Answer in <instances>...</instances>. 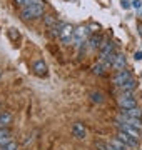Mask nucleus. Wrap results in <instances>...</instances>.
I'll return each instance as SVG.
<instances>
[{
    "label": "nucleus",
    "instance_id": "obj_27",
    "mask_svg": "<svg viewBox=\"0 0 142 150\" xmlns=\"http://www.w3.org/2000/svg\"><path fill=\"white\" fill-rule=\"evenodd\" d=\"M134 7L139 8V7H141V0H134Z\"/></svg>",
    "mask_w": 142,
    "mask_h": 150
},
{
    "label": "nucleus",
    "instance_id": "obj_12",
    "mask_svg": "<svg viewBox=\"0 0 142 150\" xmlns=\"http://www.w3.org/2000/svg\"><path fill=\"white\" fill-rule=\"evenodd\" d=\"M13 117H12L10 112H0V129H7L12 123Z\"/></svg>",
    "mask_w": 142,
    "mask_h": 150
},
{
    "label": "nucleus",
    "instance_id": "obj_3",
    "mask_svg": "<svg viewBox=\"0 0 142 150\" xmlns=\"http://www.w3.org/2000/svg\"><path fill=\"white\" fill-rule=\"evenodd\" d=\"M89 33H90L89 27H79V28L74 30V38H72V40H74V43L79 47V45L84 43V40H85V37H87Z\"/></svg>",
    "mask_w": 142,
    "mask_h": 150
},
{
    "label": "nucleus",
    "instance_id": "obj_16",
    "mask_svg": "<svg viewBox=\"0 0 142 150\" xmlns=\"http://www.w3.org/2000/svg\"><path fill=\"white\" fill-rule=\"evenodd\" d=\"M122 113L127 115V117H131V118H141L142 117V110H141V108H137V107L129 108V110H124Z\"/></svg>",
    "mask_w": 142,
    "mask_h": 150
},
{
    "label": "nucleus",
    "instance_id": "obj_5",
    "mask_svg": "<svg viewBox=\"0 0 142 150\" xmlns=\"http://www.w3.org/2000/svg\"><path fill=\"white\" fill-rule=\"evenodd\" d=\"M72 38H74V27L70 23H64L60 28V40L64 43H69Z\"/></svg>",
    "mask_w": 142,
    "mask_h": 150
},
{
    "label": "nucleus",
    "instance_id": "obj_11",
    "mask_svg": "<svg viewBox=\"0 0 142 150\" xmlns=\"http://www.w3.org/2000/svg\"><path fill=\"white\" fill-rule=\"evenodd\" d=\"M100 60L102 59H105L107 55H110V54H114V43H110V42H102V45H100Z\"/></svg>",
    "mask_w": 142,
    "mask_h": 150
},
{
    "label": "nucleus",
    "instance_id": "obj_13",
    "mask_svg": "<svg viewBox=\"0 0 142 150\" xmlns=\"http://www.w3.org/2000/svg\"><path fill=\"white\" fill-rule=\"evenodd\" d=\"M100 45H102V37L99 33L90 35V38H89V47L92 48V50H97V48H100Z\"/></svg>",
    "mask_w": 142,
    "mask_h": 150
},
{
    "label": "nucleus",
    "instance_id": "obj_23",
    "mask_svg": "<svg viewBox=\"0 0 142 150\" xmlns=\"http://www.w3.org/2000/svg\"><path fill=\"white\" fill-rule=\"evenodd\" d=\"M0 150H17V144H15V142H9V144L4 145Z\"/></svg>",
    "mask_w": 142,
    "mask_h": 150
},
{
    "label": "nucleus",
    "instance_id": "obj_1",
    "mask_svg": "<svg viewBox=\"0 0 142 150\" xmlns=\"http://www.w3.org/2000/svg\"><path fill=\"white\" fill-rule=\"evenodd\" d=\"M44 15V2L38 4V5H32V7H23L20 10V17L23 20H33L38 17Z\"/></svg>",
    "mask_w": 142,
    "mask_h": 150
},
{
    "label": "nucleus",
    "instance_id": "obj_30",
    "mask_svg": "<svg viewBox=\"0 0 142 150\" xmlns=\"http://www.w3.org/2000/svg\"><path fill=\"white\" fill-rule=\"evenodd\" d=\"M109 150H119V149H114V147H112V145H109Z\"/></svg>",
    "mask_w": 142,
    "mask_h": 150
},
{
    "label": "nucleus",
    "instance_id": "obj_28",
    "mask_svg": "<svg viewBox=\"0 0 142 150\" xmlns=\"http://www.w3.org/2000/svg\"><path fill=\"white\" fill-rule=\"evenodd\" d=\"M17 2H18V4H20V5H23V2H25V0H17Z\"/></svg>",
    "mask_w": 142,
    "mask_h": 150
},
{
    "label": "nucleus",
    "instance_id": "obj_20",
    "mask_svg": "<svg viewBox=\"0 0 142 150\" xmlns=\"http://www.w3.org/2000/svg\"><path fill=\"white\" fill-rule=\"evenodd\" d=\"M90 100L100 103V102H104V95H102L100 92H92V93H90Z\"/></svg>",
    "mask_w": 142,
    "mask_h": 150
},
{
    "label": "nucleus",
    "instance_id": "obj_8",
    "mask_svg": "<svg viewBox=\"0 0 142 150\" xmlns=\"http://www.w3.org/2000/svg\"><path fill=\"white\" fill-rule=\"evenodd\" d=\"M126 64H127L126 57H124L122 54H117V55L114 57V60H112L110 67H112L115 72H119V70H124V69H126Z\"/></svg>",
    "mask_w": 142,
    "mask_h": 150
},
{
    "label": "nucleus",
    "instance_id": "obj_29",
    "mask_svg": "<svg viewBox=\"0 0 142 150\" xmlns=\"http://www.w3.org/2000/svg\"><path fill=\"white\" fill-rule=\"evenodd\" d=\"M139 30H141V35H142V23H139Z\"/></svg>",
    "mask_w": 142,
    "mask_h": 150
},
{
    "label": "nucleus",
    "instance_id": "obj_7",
    "mask_svg": "<svg viewBox=\"0 0 142 150\" xmlns=\"http://www.w3.org/2000/svg\"><path fill=\"white\" fill-rule=\"evenodd\" d=\"M72 135L75 137V139H85V135H87V129H85V125L82 122H77L74 123V127H72Z\"/></svg>",
    "mask_w": 142,
    "mask_h": 150
},
{
    "label": "nucleus",
    "instance_id": "obj_6",
    "mask_svg": "<svg viewBox=\"0 0 142 150\" xmlns=\"http://www.w3.org/2000/svg\"><path fill=\"white\" fill-rule=\"evenodd\" d=\"M120 123H126V125H131V127H136V129L141 130L142 129V122H141V118H131V117H127V115H119V118H117Z\"/></svg>",
    "mask_w": 142,
    "mask_h": 150
},
{
    "label": "nucleus",
    "instance_id": "obj_17",
    "mask_svg": "<svg viewBox=\"0 0 142 150\" xmlns=\"http://www.w3.org/2000/svg\"><path fill=\"white\" fill-rule=\"evenodd\" d=\"M107 69H109V65L105 64V62H102V60H100L99 64L94 65V69H92V70H94V74H95V75H102Z\"/></svg>",
    "mask_w": 142,
    "mask_h": 150
},
{
    "label": "nucleus",
    "instance_id": "obj_24",
    "mask_svg": "<svg viewBox=\"0 0 142 150\" xmlns=\"http://www.w3.org/2000/svg\"><path fill=\"white\" fill-rule=\"evenodd\" d=\"M10 38H18V32L15 28H10Z\"/></svg>",
    "mask_w": 142,
    "mask_h": 150
},
{
    "label": "nucleus",
    "instance_id": "obj_19",
    "mask_svg": "<svg viewBox=\"0 0 142 150\" xmlns=\"http://www.w3.org/2000/svg\"><path fill=\"white\" fill-rule=\"evenodd\" d=\"M44 22H45V25L50 27V28H54L55 25H57V20L54 18V15H45L44 17Z\"/></svg>",
    "mask_w": 142,
    "mask_h": 150
},
{
    "label": "nucleus",
    "instance_id": "obj_10",
    "mask_svg": "<svg viewBox=\"0 0 142 150\" xmlns=\"http://www.w3.org/2000/svg\"><path fill=\"white\" fill-rule=\"evenodd\" d=\"M117 139H119L120 142H124L129 149H132V147H136V145H137V140L134 139V137H131V135H127L126 132H119Z\"/></svg>",
    "mask_w": 142,
    "mask_h": 150
},
{
    "label": "nucleus",
    "instance_id": "obj_4",
    "mask_svg": "<svg viewBox=\"0 0 142 150\" xmlns=\"http://www.w3.org/2000/svg\"><path fill=\"white\" fill-rule=\"evenodd\" d=\"M119 105L124 110H129V108H134L136 107V98L132 93H124V95L119 97Z\"/></svg>",
    "mask_w": 142,
    "mask_h": 150
},
{
    "label": "nucleus",
    "instance_id": "obj_2",
    "mask_svg": "<svg viewBox=\"0 0 142 150\" xmlns=\"http://www.w3.org/2000/svg\"><path fill=\"white\" fill-rule=\"evenodd\" d=\"M132 80V74L129 72V70H119V72H115L114 77H112V82H114V85L120 87L124 85L126 82Z\"/></svg>",
    "mask_w": 142,
    "mask_h": 150
},
{
    "label": "nucleus",
    "instance_id": "obj_22",
    "mask_svg": "<svg viewBox=\"0 0 142 150\" xmlns=\"http://www.w3.org/2000/svg\"><path fill=\"white\" fill-rule=\"evenodd\" d=\"M38 4H42V0H25L23 7H32V5H38Z\"/></svg>",
    "mask_w": 142,
    "mask_h": 150
},
{
    "label": "nucleus",
    "instance_id": "obj_18",
    "mask_svg": "<svg viewBox=\"0 0 142 150\" xmlns=\"http://www.w3.org/2000/svg\"><path fill=\"white\" fill-rule=\"evenodd\" d=\"M10 142V132L9 129H0V145H7Z\"/></svg>",
    "mask_w": 142,
    "mask_h": 150
},
{
    "label": "nucleus",
    "instance_id": "obj_14",
    "mask_svg": "<svg viewBox=\"0 0 142 150\" xmlns=\"http://www.w3.org/2000/svg\"><path fill=\"white\" fill-rule=\"evenodd\" d=\"M33 72L37 75H47V65L44 60H35L33 64Z\"/></svg>",
    "mask_w": 142,
    "mask_h": 150
},
{
    "label": "nucleus",
    "instance_id": "obj_25",
    "mask_svg": "<svg viewBox=\"0 0 142 150\" xmlns=\"http://www.w3.org/2000/svg\"><path fill=\"white\" fill-rule=\"evenodd\" d=\"M122 8H131V4H129V2H127V0H122Z\"/></svg>",
    "mask_w": 142,
    "mask_h": 150
},
{
    "label": "nucleus",
    "instance_id": "obj_9",
    "mask_svg": "<svg viewBox=\"0 0 142 150\" xmlns=\"http://www.w3.org/2000/svg\"><path fill=\"white\" fill-rule=\"evenodd\" d=\"M120 132H126L127 135L134 137L136 140H139V137H141V130L136 127H131V125H126V123H120Z\"/></svg>",
    "mask_w": 142,
    "mask_h": 150
},
{
    "label": "nucleus",
    "instance_id": "obj_15",
    "mask_svg": "<svg viewBox=\"0 0 142 150\" xmlns=\"http://www.w3.org/2000/svg\"><path fill=\"white\" fill-rule=\"evenodd\" d=\"M136 80L132 79V80H129V82H126L124 85H120L119 88H120V92H124V93H132L134 92V88H136Z\"/></svg>",
    "mask_w": 142,
    "mask_h": 150
},
{
    "label": "nucleus",
    "instance_id": "obj_26",
    "mask_svg": "<svg viewBox=\"0 0 142 150\" xmlns=\"http://www.w3.org/2000/svg\"><path fill=\"white\" fill-rule=\"evenodd\" d=\"M134 59H136V60H142V52H136Z\"/></svg>",
    "mask_w": 142,
    "mask_h": 150
},
{
    "label": "nucleus",
    "instance_id": "obj_21",
    "mask_svg": "<svg viewBox=\"0 0 142 150\" xmlns=\"http://www.w3.org/2000/svg\"><path fill=\"white\" fill-rule=\"evenodd\" d=\"M110 145H112L114 149H119V150H126V149H129V147H127V145L124 144V142H120L119 139H115V140H114V142H112Z\"/></svg>",
    "mask_w": 142,
    "mask_h": 150
}]
</instances>
